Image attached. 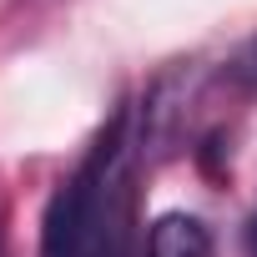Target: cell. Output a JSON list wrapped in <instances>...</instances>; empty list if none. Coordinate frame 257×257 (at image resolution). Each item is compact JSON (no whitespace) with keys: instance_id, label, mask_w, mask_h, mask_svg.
I'll return each instance as SVG.
<instances>
[{"instance_id":"3","label":"cell","mask_w":257,"mask_h":257,"mask_svg":"<svg viewBox=\"0 0 257 257\" xmlns=\"http://www.w3.org/2000/svg\"><path fill=\"white\" fill-rule=\"evenodd\" d=\"M232 81H242L247 91H257V41H252V46L232 61Z\"/></svg>"},{"instance_id":"4","label":"cell","mask_w":257,"mask_h":257,"mask_svg":"<svg viewBox=\"0 0 257 257\" xmlns=\"http://www.w3.org/2000/svg\"><path fill=\"white\" fill-rule=\"evenodd\" d=\"M0 257H6V232H0Z\"/></svg>"},{"instance_id":"2","label":"cell","mask_w":257,"mask_h":257,"mask_svg":"<svg viewBox=\"0 0 257 257\" xmlns=\"http://www.w3.org/2000/svg\"><path fill=\"white\" fill-rule=\"evenodd\" d=\"M147 257H217V247H212V232H207L202 217H192V212H167V217L152 222Z\"/></svg>"},{"instance_id":"1","label":"cell","mask_w":257,"mask_h":257,"mask_svg":"<svg viewBox=\"0 0 257 257\" xmlns=\"http://www.w3.org/2000/svg\"><path fill=\"white\" fill-rule=\"evenodd\" d=\"M41 257H132L126 111L111 116L76 177L56 187L41 227Z\"/></svg>"}]
</instances>
